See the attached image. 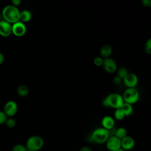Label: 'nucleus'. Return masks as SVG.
Wrapping results in <instances>:
<instances>
[{"label": "nucleus", "instance_id": "3", "mask_svg": "<svg viewBox=\"0 0 151 151\" xmlns=\"http://www.w3.org/2000/svg\"><path fill=\"white\" fill-rule=\"evenodd\" d=\"M124 103L122 96L118 93H110L102 100L104 107H111L115 109H120Z\"/></svg>", "mask_w": 151, "mask_h": 151}, {"label": "nucleus", "instance_id": "6", "mask_svg": "<svg viewBox=\"0 0 151 151\" xmlns=\"http://www.w3.org/2000/svg\"><path fill=\"white\" fill-rule=\"evenodd\" d=\"M18 111L17 103L14 100L8 101L4 105L3 111L7 117H12L16 114Z\"/></svg>", "mask_w": 151, "mask_h": 151}, {"label": "nucleus", "instance_id": "30", "mask_svg": "<svg viewBox=\"0 0 151 151\" xmlns=\"http://www.w3.org/2000/svg\"><path fill=\"white\" fill-rule=\"evenodd\" d=\"M4 59H5V57L4 54L0 51V65L4 63Z\"/></svg>", "mask_w": 151, "mask_h": 151}, {"label": "nucleus", "instance_id": "1", "mask_svg": "<svg viewBox=\"0 0 151 151\" xmlns=\"http://www.w3.org/2000/svg\"><path fill=\"white\" fill-rule=\"evenodd\" d=\"M19 13L18 8L12 5L5 6L2 11L4 20L12 24L19 20Z\"/></svg>", "mask_w": 151, "mask_h": 151}, {"label": "nucleus", "instance_id": "11", "mask_svg": "<svg viewBox=\"0 0 151 151\" xmlns=\"http://www.w3.org/2000/svg\"><path fill=\"white\" fill-rule=\"evenodd\" d=\"M12 34V24L5 21H0V35L6 37Z\"/></svg>", "mask_w": 151, "mask_h": 151}, {"label": "nucleus", "instance_id": "13", "mask_svg": "<svg viewBox=\"0 0 151 151\" xmlns=\"http://www.w3.org/2000/svg\"><path fill=\"white\" fill-rule=\"evenodd\" d=\"M101 123L102 127L110 131L113 129L114 126L115 121L113 117L110 116H105L102 118Z\"/></svg>", "mask_w": 151, "mask_h": 151}, {"label": "nucleus", "instance_id": "12", "mask_svg": "<svg viewBox=\"0 0 151 151\" xmlns=\"http://www.w3.org/2000/svg\"><path fill=\"white\" fill-rule=\"evenodd\" d=\"M135 145L134 139L130 136H127L121 140V148L125 151H129L133 149Z\"/></svg>", "mask_w": 151, "mask_h": 151}, {"label": "nucleus", "instance_id": "23", "mask_svg": "<svg viewBox=\"0 0 151 151\" xmlns=\"http://www.w3.org/2000/svg\"><path fill=\"white\" fill-rule=\"evenodd\" d=\"M144 50L147 54H151V38H149L146 41L144 45Z\"/></svg>", "mask_w": 151, "mask_h": 151}, {"label": "nucleus", "instance_id": "5", "mask_svg": "<svg viewBox=\"0 0 151 151\" xmlns=\"http://www.w3.org/2000/svg\"><path fill=\"white\" fill-rule=\"evenodd\" d=\"M122 97L124 102L132 104L138 101L139 93L135 88H127L124 91Z\"/></svg>", "mask_w": 151, "mask_h": 151}, {"label": "nucleus", "instance_id": "2", "mask_svg": "<svg viewBox=\"0 0 151 151\" xmlns=\"http://www.w3.org/2000/svg\"><path fill=\"white\" fill-rule=\"evenodd\" d=\"M110 136V131L101 127L95 129L90 134L89 139L92 143L96 144H103L106 143Z\"/></svg>", "mask_w": 151, "mask_h": 151}, {"label": "nucleus", "instance_id": "14", "mask_svg": "<svg viewBox=\"0 0 151 151\" xmlns=\"http://www.w3.org/2000/svg\"><path fill=\"white\" fill-rule=\"evenodd\" d=\"M112 48L110 45L106 44L103 45L100 50V54L103 58H106L110 57L112 53Z\"/></svg>", "mask_w": 151, "mask_h": 151}, {"label": "nucleus", "instance_id": "28", "mask_svg": "<svg viewBox=\"0 0 151 151\" xmlns=\"http://www.w3.org/2000/svg\"><path fill=\"white\" fill-rule=\"evenodd\" d=\"M79 151H93V150L90 146H84L79 149Z\"/></svg>", "mask_w": 151, "mask_h": 151}, {"label": "nucleus", "instance_id": "20", "mask_svg": "<svg viewBox=\"0 0 151 151\" xmlns=\"http://www.w3.org/2000/svg\"><path fill=\"white\" fill-rule=\"evenodd\" d=\"M128 73H129V72H128V71H127L126 68H125V67H121L117 71V76H118L122 80H123L126 76V75Z\"/></svg>", "mask_w": 151, "mask_h": 151}, {"label": "nucleus", "instance_id": "18", "mask_svg": "<svg viewBox=\"0 0 151 151\" xmlns=\"http://www.w3.org/2000/svg\"><path fill=\"white\" fill-rule=\"evenodd\" d=\"M17 94H18V96H19L20 97H26L28 95L29 89L27 86L22 84L18 87V88L17 89Z\"/></svg>", "mask_w": 151, "mask_h": 151}, {"label": "nucleus", "instance_id": "19", "mask_svg": "<svg viewBox=\"0 0 151 151\" xmlns=\"http://www.w3.org/2000/svg\"><path fill=\"white\" fill-rule=\"evenodd\" d=\"M125 116L122 110L121 109H115L114 113V117L117 120H122L124 118Z\"/></svg>", "mask_w": 151, "mask_h": 151}, {"label": "nucleus", "instance_id": "29", "mask_svg": "<svg viewBox=\"0 0 151 151\" xmlns=\"http://www.w3.org/2000/svg\"><path fill=\"white\" fill-rule=\"evenodd\" d=\"M21 3V0H12V5L17 7L18 6H19Z\"/></svg>", "mask_w": 151, "mask_h": 151}, {"label": "nucleus", "instance_id": "9", "mask_svg": "<svg viewBox=\"0 0 151 151\" xmlns=\"http://www.w3.org/2000/svg\"><path fill=\"white\" fill-rule=\"evenodd\" d=\"M102 67L105 71L109 73H113L117 70V65L114 60L111 58H106L103 59Z\"/></svg>", "mask_w": 151, "mask_h": 151}, {"label": "nucleus", "instance_id": "8", "mask_svg": "<svg viewBox=\"0 0 151 151\" xmlns=\"http://www.w3.org/2000/svg\"><path fill=\"white\" fill-rule=\"evenodd\" d=\"M27 27L24 23L17 21L12 24V33L17 37H22L26 33Z\"/></svg>", "mask_w": 151, "mask_h": 151}, {"label": "nucleus", "instance_id": "25", "mask_svg": "<svg viewBox=\"0 0 151 151\" xmlns=\"http://www.w3.org/2000/svg\"><path fill=\"white\" fill-rule=\"evenodd\" d=\"M8 117L3 111L0 110V125L4 124L7 119Z\"/></svg>", "mask_w": 151, "mask_h": 151}, {"label": "nucleus", "instance_id": "24", "mask_svg": "<svg viewBox=\"0 0 151 151\" xmlns=\"http://www.w3.org/2000/svg\"><path fill=\"white\" fill-rule=\"evenodd\" d=\"M103 59L101 57H96L93 60V63L96 66H102L103 63Z\"/></svg>", "mask_w": 151, "mask_h": 151}, {"label": "nucleus", "instance_id": "31", "mask_svg": "<svg viewBox=\"0 0 151 151\" xmlns=\"http://www.w3.org/2000/svg\"><path fill=\"white\" fill-rule=\"evenodd\" d=\"M116 151H125L124 150H123V149H122V148H120V149H118L117 150H116Z\"/></svg>", "mask_w": 151, "mask_h": 151}, {"label": "nucleus", "instance_id": "26", "mask_svg": "<svg viewBox=\"0 0 151 151\" xmlns=\"http://www.w3.org/2000/svg\"><path fill=\"white\" fill-rule=\"evenodd\" d=\"M122 80L120 77H119L118 76L114 77L113 78V83H114L115 84H116V85H120V83H122Z\"/></svg>", "mask_w": 151, "mask_h": 151}, {"label": "nucleus", "instance_id": "21", "mask_svg": "<svg viewBox=\"0 0 151 151\" xmlns=\"http://www.w3.org/2000/svg\"><path fill=\"white\" fill-rule=\"evenodd\" d=\"M12 151H29L26 146L22 144L18 143L15 145L12 148Z\"/></svg>", "mask_w": 151, "mask_h": 151}, {"label": "nucleus", "instance_id": "15", "mask_svg": "<svg viewBox=\"0 0 151 151\" xmlns=\"http://www.w3.org/2000/svg\"><path fill=\"white\" fill-rule=\"evenodd\" d=\"M32 18V14L28 9H24L19 13V21L25 23L29 22Z\"/></svg>", "mask_w": 151, "mask_h": 151}, {"label": "nucleus", "instance_id": "16", "mask_svg": "<svg viewBox=\"0 0 151 151\" xmlns=\"http://www.w3.org/2000/svg\"><path fill=\"white\" fill-rule=\"evenodd\" d=\"M112 136H114L120 140H122L127 136V131L125 128L120 127L114 131V135Z\"/></svg>", "mask_w": 151, "mask_h": 151}, {"label": "nucleus", "instance_id": "17", "mask_svg": "<svg viewBox=\"0 0 151 151\" xmlns=\"http://www.w3.org/2000/svg\"><path fill=\"white\" fill-rule=\"evenodd\" d=\"M120 109L123 111L125 116H130L133 111V108L132 104H130L125 102H124V103L123 104Z\"/></svg>", "mask_w": 151, "mask_h": 151}, {"label": "nucleus", "instance_id": "4", "mask_svg": "<svg viewBox=\"0 0 151 151\" xmlns=\"http://www.w3.org/2000/svg\"><path fill=\"white\" fill-rule=\"evenodd\" d=\"M44 145L43 138L38 135H32L29 136L25 143V146L29 151H39Z\"/></svg>", "mask_w": 151, "mask_h": 151}, {"label": "nucleus", "instance_id": "10", "mask_svg": "<svg viewBox=\"0 0 151 151\" xmlns=\"http://www.w3.org/2000/svg\"><path fill=\"white\" fill-rule=\"evenodd\" d=\"M124 85L128 88H134L138 83L137 76L132 73H129L123 79Z\"/></svg>", "mask_w": 151, "mask_h": 151}, {"label": "nucleus", "instance_id": "27", "mask_svg": "<svg viewBox=\"0 0 151 151\" xmlns=\"http://www.w3.org/2000/svg\"><path fill=\"white\" fill-rule=\"evenodd\" d=\"M142 3L143 6L146 7H150L151 6V1L150 0H142Z\"/></svg>", "mask_w": 151, "mask_h": 151}, {"label": "nucleus", "instance_id": "7", "mask_svg": "<svg viewBox=\"0 0 151 151\" xmlns=\"http://www.w3.org/2000/svg\"><path fill=\"white\" fill-rule=\"evenodd\" d=\"M105 144L109 151H116L121 148V140L114 136H110Z\"/></svg>", "mask_w": 151, "mask_h": 151}, {"label": "nucleus", "instance_id": "32", "mask_svg": "<svg viewBox=\"0 0 151 151\" xmlns=\"http://www.w3.org/2000/svg\"><path fill=\"white\" fill-rule=\"evenodd\" d=\"M1 13L0 12V18H1Z\"/></svg>", "mask_w": 151, "mask_h": 151}, {"label": "nucleus", "instance_id": "22", "mask_svg": "<svg viewBox=\"0 0 151 151\" xmlns=\"http://www.w3.org/2000/svg\"><path fill=\"white\" fill-rule=\"evenodd\" d=\"M5 124L9 128H14V127H15L17 123L15 119H14L12 117H9V118H7Z\"/></svg>", "mask_w": 151, "mask_h": 151}]
</instances>
